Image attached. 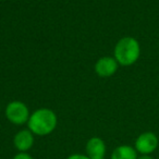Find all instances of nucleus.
Masks as SVG:
<instances>
[{
    "label": "nucleus",
    "mask_w": 159,
    "mask_h": 159,
    "mask_svg": "<svg viewBox=\"0 0 159 159\" xmlns=\"http://www.w3.org/2000/svg\"><path fill=\"white\" fill-rule=\"evenodd\" d=\"M66 159H91L87 155H82V154H74L69 156Z\"/></svg>",
    "instance_id": "nucleus-10"
},
{
    "label": "nucleus",
    "mask_w": 159,
    "mask_h": 159,
    "mask_svg": "<svg viewBox=\"0 0 159 159\" xmlns=\"http://www.w3.org/2000/svg\"><path fill=\"white\" fill-rule=\"evenodd\" d=\"M13 159H34L31 155H29L27 152H19L13 157Z\"/></svg>",
    "instance_id": "nucleus-9"
},
{
    "label": "nucleus",
    "mask_w": 159,
    "mask_h": 159,
    "mask_svg": "<svg viewBox=\"0 0 159 159\" xmlns=\"http://www.w3.org/2000/svg\"><path fill=\"white\" fill-rule=\"evenodd\" d=\"M137 159H154L152 157H150L149 155H142L141 157H139Z\"/></svg>",
    "instance_id": "nucleus-11"
},
{
    "label": "nucleus",
    "mask_w": 159,
    "mask_h": 159,
    "mask_svg": "<svg viewBox=\"0 0 159 159\" xmlns=\"http://www.w3.org/2000/svg\"><path fill=\"white\" fill-rule=\"evenodd\" d=\"M158 137L152 132H144L135 141V149L142 155H150L158 147Z\"/></svg>",
    "instance_id": "nucleus-4"
},
{
    "label": "nucleus",
    "mask_w": 159,
    "mask_h": 159,
    "mask_svg": "<svg viewBox=\"0 0 159 159\" xmlns=\"http://www.w3.org/2000/svg\"><path fill=\"white\" fill-rule=\"evenodd\" d=\"M6 117L11 123L16 125H22L27 123L30 119V110L24 102L20 100H13L6 107Z\"/></svg>",
    "instance_id": "nucleus-3"
},
{
    "label": "nucleus",
    "mask_w": 159,
    "mask_h": 159,
    "mask_svg": "<svg viewBox=\"0 0 159 159\" xmlns=\"http://www.w3.org/2000/svg\"><path fill=\"white\" fill-rule=\"evenodd\" d=\"M86 152L91 159H104L106 155V144L100 137H92L86 143Z\"/></svg>",
    "instance_id": "nucleus-6"
},
{
    "label": "nucleus",
    "mask_w": 159,
    "mask_h": 159,
    "mask_svg": "<svg viewBox=\"0 0 159 159\" xmlns=\"http://www.w3.org/2000/svg\"><path fill=\"white\" fill-rule=\"evenodd\" d=\"M57 116L51 109L39 108L31 113L27 121L29 130L34 135L45 136L50 134L57 126Z\"/></svg>",
    "instance_id": "nucleus-1"
},
{
    "label": "nucleus",
    "mask_w": 159,
    "mask_h": 159,
    "mask_svg": "<svg viewBox=\"0 0 159 159\" xmlns=\"http://www.w3.org/2000/svg\"><path fill=\"white\" fill-rule=\"evenodd\" d=\"M13 144L20 152H26L34 145V134L30 130H21L16 134Z\"/></svg>",
    "instance_id": "nucleus-7"
},
{
    "label": "nucleus",
    "mask_w": 159,
    "mask_h": 159,
    "mask_svg": "<svg viewBox=\"0 0 159 159\" xmlns=\"http://www.w3.org/2000/svg\"><path fill=\"white\" fill-rule=\"evenodd\" d=\"M119 63L115 57L105 56L97 60L95 63V72L100 77H110L117 72Z\"/></svg>",
    "instance_id": "nucleus-5"
},
{
    "label": "nucleus",
    "mask_w": 159,
    "mask_h": 159,
    "mask_svg": "<svg viewBox=\"0 0 159 159\" xmlns=\"http://www.w3.org/2000/svg\"><path fill=\"white\" fill-rule=\"evenodd\" d=\"M141 55L139 43L134 37L126 36L119 40L115 47V59L119 64L129 66L134 64Z\"/></svg>",
    "instance_id": "nucleus-2"
},
{
    "label": "nucleus",
    "mask_w": 159,
    "mask_h": 159,
    "mask_svg": "<svg viewBox=\"0 0 159 159\" xmlns=\"http://www.w3.org/2000/svg\"><path fill=\"white\" fill-rule=\"evenodd\" d=\"M137 152L130 145L118 146L111 154V159H137Z\"/></svg>",
    "instance_id": "nucleus-8"
}]
</instances>
